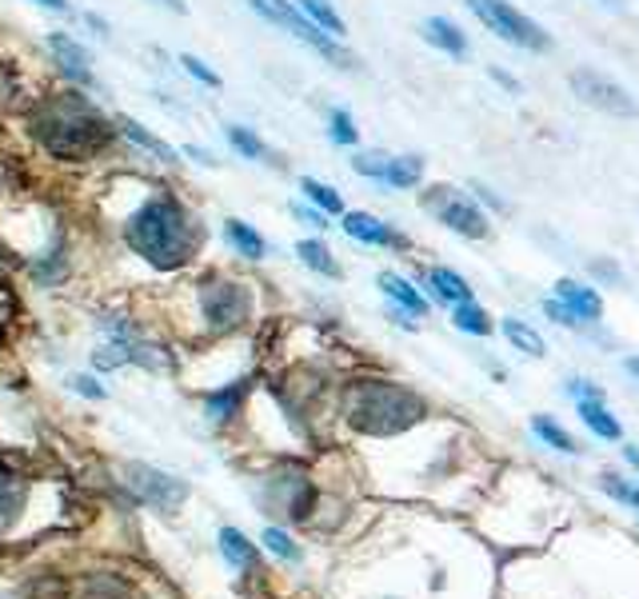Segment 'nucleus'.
I'll return each instance as SVG.
<instances>
[{"instance_id":"nucleus-2","label":"nucleus","mask_w":639,"mask_h":599,"mask_svg":"<svg viewBox=\"0 0 639 599\" xmlns=\"http://www.w3.org/2000/svg\"><path fill=\"white\" fill-rule=\"evenodd\" d=\"M17 144L32 164H49L57 172H100L120 152L116 120L92 92L72 84H52L24 97L12 112Z\"/></svg>"},{"instance_id":"nucleus-5","label":"nucleus","mask_w":639,"mask_h":599,"mask_svg":"<svg viewBox=\"0 0 639 599\" xmlns=\"http://www.w3.org/2000/svg\"><path fill=\"white\" fill-rule=\"evenodd\" d=\"M244 9H248L252 17L264 20V24H272V29L288 32L296 44H304L308 52H316V57L328 60L332 69H344V72L359 69V60L344 49V40H336L324 29H316V24H312V20L292 4V0H244Z\"/></svg>"},{"instance_id":"nucleus-3","label":"nucleus","mask_w":639,"mask_h":599,"mask_svg":"<svg viewBox=\"0 0 639 599\" xmlns=\"http://www.w3.org/2000/svg\"><path fill=\"white\" fill-rule=\"evenodd\" d=\"M339 416L364 436H399L428 416V404L408 384L379 376L348 379L339 392Z\"/></svg>"},{"instance_id":"nucleus-22","label":"nucleus","mask_w":639,"mask_h":599,"mask_svg":"<svg viewBox=\"0 0 639 599\" xmlns=\"http://www.w3.org/2000/svg\"><path fill=\"white\" fill-rule=\"evenodd\" d=\"M300 200H308L312 209H320L324 216H332V220H339L344 216V196H339L332 184H324V180H316V176H300Z\"/></svg>"},{"instance_id":"nucleus-34","label":"nucleus","mask_w":639,"mask_h":599,"mask_svg":"<svg viewBox=\"0 0 639 599\" xmlns=\"http://www.w3.org/2000/svg\"><path fill=\"white\" fill-rule=\"evenodd\" d=\"M604 491L616 499H623V504H631V508H639V488H631V484H623L619 476H604Z\"/></svg>"},{"instance_id":"nucleus-43","label":"nucleus","mask_w":639,"mask_h":599,"mask_svg":"<svg viewBox=\"0 0 639 599\" xmlns=\"http://www.w3.org/2000/svg\"><path fill=\"white\" fill-rule=\"evenodd\" d=\"M488 72H491V80H496V84H504L508 92H519V80L516 77H508L504 69H488Z\"/></svg>"},{"instance_id":"nucleus-1","label":"nucleus","mask_w":639,"mask_h":599,"mask_svg":"<svg viewBox=\"0 0 639 599\" xmlns=\"http://www.w3.org/2000/svg\"><path fill=\"white\" fill-rule=\"evenodd\" d=\"M84 220L120 256L136 260L152 276L192 272L209 244V220L172 172L149 164H109L89 180Z\"/></svg>"},{"instance_id":"nucleus-48","label":"nucleus","mask_w":639,"mask_h":599,"mask_svg":"<svg viewBox=\"0 0 639 599\" xmlns=\"http://www.w3.org/2000/svg\"><path fill=\"white\" fill-rule=\"evenodd\" d=\"M0 72H4V64H0Z\"/></svg>"},{"instance_id":"nucleus-41","label":"nucleus","mask_w":639,"mask_h":599,"mask_svg":"<svg viewBox=\"0 0 639 599\" xmlns=\"http://www.w3.org/2000/svg\"><path fill=\"white\" fill-rule=\"evenodd\" d=\"M471 192H476V196H471V200H484V204H488V209L504 212V200H499V196H496V192H491V189H484V184H471Z\"/></svg>"},{"instance_id":"nucleus-35","label":"nucleus","mask_w":639,"mask_h":599,"mask_svg":"<svg viewBox=\"0 0 639 599\" xmlns=\"http://www.w3.org/2000/svg\"><path fill=\"white\" fill-rule=\"evenodd\" d=\"M264 544H268V548L276 551V556H284V559H300V548H296V544H292L288 536H284V531L268 528V531H264Z\"/></svg>"},{"instance_id":"nucleus-27","label":"nucleus","mask_w":639,"mask_h":599,"mask_svg":"<svg viewBox=\"0 0 639 599\" xmlns=\"http://www.w3.org/2000/svg\"><path fill=\"white\" fill-rule=\"evenodd\" d=\"M20 504H24V484L0 468V531L20 516Z\"/></svg>"},{"instance_id":"nucleus-47","label":"nucleus","mask_w":639,"mask_h":599,"mask_svg":"<svg viewBox=\"0 0 639 599\" xmlns=\"http://www.w3.org/2000/svg\"><path fill=\"white\" fill-rule=\"evenodd\" d=\"M604 4H611V9H619V4H623V0H604Z\"/></svg>"},{"instance_id":"nucleus-23","label":"nucleus","mask_w":639,"mask_h":599,"mask_svg":"<svg viewBox=\"0 0 639 599\" xmlns=\"http://www.w3.org/2000/svg\"><path fill=\"white\" fill-rule=\"evenodd\" d=\"M304 17L316 24V29H324L328 37H336V40H344L348 37V24H344V17H339V9L332 4V0H292Z\"/></svg>"},{"instance_id":"nucleus-7","label":"nucleus","mask_w":639,"mask_h":599,"mask_svg":"<svg viewBox=\"0 0 639 599\" xmlns=\"http://www.w3.org/2000/svg\"><path fill=\"white\" fill-rule=\"evenodd\" d=\"M471 9V17L484 24L488 32H496L499 40H508L516 49L524 52H548L551 49V37L539 29L536 20L528 12H519L511 0H464Z\"/></svg>"},{"instance_id":"nucleus-42","label":"nucleus","mask_w":639,"mask_h":599,"mask_svg":"<svg viewBox=\"0 0 639 599\" xmlns=\"http://www.w3.org/2000/svg\"><path fill=\"white\" fill-rule=\"evenodd\" d=\"M568 396H571V399H588V396H599V392L591 388L588 379H571V384H568Z\"/></svg>"},{"instance_id":"nucleus-8","label":"nucleus","mask_w":639,"mask_h":599,"mask_svg":"<svg viewBox=\"0 0 639 599\" xmlns=\"http://www.w3.org/2000/svg\"><path fill=\"white\" fill-rule=\"evenodd\" d=\"M44 52H49L52 77L60 84H72V89H84L92 97H100V77L92 69V52L84 49V40L72 37L69 29H52L44 37Z\"/></svg>"},{"instance_id":"nucleus-32","label":"nucleus","mask_w":639,"mask_h":599,"mask_svg":"<svg viewBox=\"0 0 639 599\" xmlns=\"http://www.w3.org/2000/svg\"><path fill=\"white\" fill-rule=\"evenodd\" d=\"M288 216L296 220V224H304V229H312V232H328L332 229V216H324L320 209H312L308 200H292Z\"/></svg>"},{"instance_id":"nucleus-4","label":"nucleus","mask_w":639,"mask_h":599,"mask_svg":"<svg viewBox=\"0 0 639 599\" xmlns=\"http://www.w3.org/2000/svg\"><path fill=\"white\" fill-rule=\"evenodd\" d=\"M192 304H196V319L204 336L220 339V336H236L256 319V304H260V288L256 280L240 276V272L229 268H204L196 280L189 284Z\"/></svg>"},{"instance_id":"nucleus-29","label":"nucleus","mask_w":639,"mask_h":599,"mask_svg":"<svg viewBox=\"0 0 639 599\" xmlns=\"http://www.w3.org/2000/svg\"><path fill=\"white\" fill-rule=\"evenodd\" d=\"M328 140L336 149H356L359 144L356 116H352L348 109H328Z\"/></svg>"},{"instance_id":"nucleus-14","label":"nucleus","mask_w":639,"mask_h":599,"mask_svg":"<svg viewBox=\"0 0 639 599\" xmlns=\"http://www.w3.org/2000/svg\"><path fill=\"white\" fill-rule=\"evenodd\" d=\"M224 144H229L232 156L248 160V164H264V169H280L284 160H280V152L272 149L268 140L260 136L252 124H224Z\"/></svg>"},{"instance_id":"nucleus-40","label":"nucleus","mask_w":639,"mask_h":599,"mask_svg":"<svg viewBox=\"0 0 639 599\" xmlns=\"http://www.w3.org/2000/svg\"><path fill=\"white\" fill-rule=\"evenodd\" d=\"M32 4L44 12H57V17H72V0H32Z\"/></svg>"},{"instance_id":"nucleus-24","label":"nucleus","mask_w":639,"mask_h":599,"mask_svg":"<svg viewBox=\"0 0 639 599\" xmlns=\"http://www.w3.org/2000/svg\"><path fill=\"white\" fill-rule=\"evenodd\" d=\"M576 412L584 416V424H588L596 436L604 439H619V419L608 412V404L599 396H588V399H576Z\"/></svg>"},{"instance_id":"nucleus-19","label":"nucleus","mask_w":639,"mask_h":599,"mask_svg":"<svg viewBox=\"0 0 639 599\" xmlns=\"http://www.w3.org/2000/svg\"><path fill=\"white\" fill-rule=\"evenodd\" d=\"M556 300L571 312V316L579 319V324H591V319H599V312H604V304H599L596 292L584 288V284H576V280H559V284H556Z\"/></svg>"},{"instance_id":"nucleus-17","label":"nucleus","mask_w":639,"mask_h":599,"mask_svg":"<svg viewBox=\"0 0 639 599\" xmlns=\"http://www.w3.org/2000/svg\"><path fill=\"white\" fill-rule=\"evenodd\" d=\"M419 37L428 40L432 49L448 52V57H468V32L448 17H428L419 24Z\"/></svg>"},{"instance_id":"nucleus-45","label":"nucleus","mask_w":639,"mask_h":599,"mask_svg":"<svg viewBox=\"0 0 639 599\" xmlns=\"http://www.w3.org/2000/svg\"><path fill=\"white\" fill-rule=\"evenodd\" d=\"M623 368H628V372H631V376H636V379H639V356L623 359Z\"/></svg>"},{"instance_id":"nucleus-25","label":"nucleus","mask_w":639,"mask_h":599,"mask_svg":"<svg viewBox=\"0 0 639 599\" xmlns=\"http://www.w3.org/2000/svg\"><path fill=\"white\" fill-rule=\"evenodd\" d=\"M499 328H504V336L511 339V348H519L524 356H544V352H548V348H544V336H539L531 324H524V319L508 316Z\"/></svg>"},{"instance_id":"nucleus-20","label":"nucleus","mask_w":639,"mask_h":599,"mask_svg":"<svg viewBox=\"0 0 639 599\" xmlns=\"http://www.w3.org/2000/svg\"><path fill=\"white\" fill-rule=\"evenodd\" d=\"M296 260H300V264H304L308 272H316V276H324V280H339V276H344L339 260L332 256V248H328V244H324L320 236L296 240Z\"/></svg>"},{"instance_id":"nucleus-37","label":"nucleus","mask_w":639,"mask_h":599,"mask_svg":"<svg viewBox=\"0 0 639 599\" xmlns=\"http://www.w3.org/2000/svg\"><path fill=\"white\" fill-rule=\"evenodd\" d=\"M180 152H184V160H192V164H200V169H216L220 160L212 149H204V144H180Z\"/></svg>"},{"instance_id":"nucleus-30","label":"nucleus","mask_w":639,"mask_h":599,"mask_svg":"<svg viewBox=\"0 0 639 599\" xmlns=\"http://www.w3.org/2000/svg\"><path fill=\"white\" fill-rule=\"evenodd\" d=\"M531 432H536V436L544 439V444H551V448H556V451H564V456H571V451H579V444H576V439H571L568 432L559 428L556 419H548V416H536V419H531Z\"/></svg>"},{"instance_id":"nucleus-18","label":"nucleus","mask_w":639,"mask_h":599,"mask_svg":"<svg viewBox=\"0 0 639 599\" xmlns=\"http://www.w3.org/2000/svg\"><path fill=\"white\" fill-rule=\"evenodd\" d=\"M424 288L432 292V296L439 300V304H452V308H456V304H468V300H476L471 296V284L464 276H459V272H452V268H428L424 272Z\"/></svg>"},{"instance_id":"nucleus-11","label":"nucleus","mask_w":639,"mask_h":599,"mask_svg":"<svg viewBox=\"0 0 639 599\" xmlns=\"http://www.w3.org/2000/svg\"><path fill=\"white\" fill-rule=\"evenodd\" d=\"M571 92L579 100H588L591 109L608 112V116H636V100L628 97V89H619L616 80H608L596 69L571 72Z\"/></svg>"},{"instance_id":"nucleus-15","label":"nucleus","mask_w":639,"mask_h":599,"mask_svg":"<svg viewBox=\"0 0 639 599\" xmlns=\"http://www.w3.org/2000/svg\"><path fill=\"white\" fill-rule=\"evenodd\" d=\"M248 392H252V379H232L224 388H212L209 396H204V416H209L212 424H232V419L244 412Z\"/></svg>"},{"instance_id":"nucleus-9","label":"nucleus","mask_w":639,"mask_h":599,"mask_svg":"<svg viewBox=\"0 0 639 599\" xmlns=\"http://www.w3.org/2000/svg\"><path fill=\"white\" fill-rule=\"evenodd\" d=\"M112 120H116L120 152L140 156L149 169H156V172H180V169H184V152H180L172 140H164L160 132H152L149 124H140V120L129 116V112H112Z\"/></svg>"},{"instance_id":"nucleus-16","label":"nucleus","mask_w":639,"mask_h":599,"mask_svg":"<svg viewBox=\"0 0 639 599\" xmlns=\"http://www.w3.org/2000/svg\"><path fill=\"white\" fill-rule=\"evenodd\" d=\"M376 284H379V292H384L396 308L408 312V316H416V319L428 316V296H424L408 276H399V272H379Z\"/></svg>"},{"instance_id":"nucleus-12","label":"nucleus","mask_w":639,"mask_h":599,"mask_svg":"<svg viewBox=\"0 0 639 599\" xmlns=\"http://www.w3.org/2000/svg\"><path fill=\"white\" fill-rule=\"evenodd\" d=\"M129 484L136 488L140 499H149L152 508L164 511V516H172L189 499V484L184 479L169 476V471L160 468H149V464H129Z\"/></svg>"},{"instance_id":"nucleus-38","label":"nucleus","mask_w":639,"mask_h":599,"mask_svg":"<svg viewBox=\"0 0 639 599\" xmlns=\"http://www.w3.org/2000/svg\"><path fill=\"white\" fill-rule=\"evenodd\" d=\"M80 24H84V29H92V37H100V40L112 37V24H109L104 17H100V12H92V9L80 12Z\"/></svg>"},{"instance_id":"nucleus-6","label":"nucleus","mask_w":639,"mask_h":599,"mask_svg":"<svg viewBox=\"0 0 639 599\" xmlns=\"http://www.w3.org/2000/svg\"><path fill=\"white\" fill-rule=\"evenodd\" d=\"M419 204L436 224H444L448 232L464 240H484L488 236V212L479 209V200H471L468 192L452 189V184H428L419 192Z\"/></svg>"},{"instance_id":"nucleus-26","label":"nucleus","mask_w":639,"mask_h":599,"mask_svg":"<svg viewBox=\"0 0 639 599\" xmlns=\"http://www.w3.org/2000/svg\"><path fill=\"white\" fill-rule=\"evenodd\" d=\"M176 64H180V72H184V77L196 80L200 89H209V92H220V89H224V77H220V72L212 69L209 60H200L196 52H180Z\"/></svg>"},{"instance_id":"nucleus-33","label":"nucleus","mask_w":639,"mask_h":599,"mask_svg":"<svg viewBox=\"0 0 639 599\" xmlns=\"http://www.w3.org/2000/svg\"><path fill=\"white\" fill-rule=\"evenodd\" d=\"M384 164H388V152H356L352 156V172L364 180H376V184L384 176Z\"/></svg>"},{"instance_id":"nucleus-10","label":"nucleus","mask_w":639,"mask_h":599,"mask_svg":"<svg viewBox=\"0 0 639 599\" xmlns=\"http://www.w3.org/2000/svg\"><path fill=\"white\" fill-rule=\"evenodd\" d=\"M339 232L356 244H368V248H388V252H408L412 240L388 224V220H379L376 212H364V209H344L339 216Z\"/></svg>"},{"instance_id":"nucleus-13","label":"nucleus","mask_w":639,"mask_h":599,"mask_svg":"<svg viewBox=\"0 0 639 599\" xmlns=\"http://www.w3.org/2000/svg\"><path fill=\"white\" fill-rule=\"evenodd\" d=\"M220 240H224V248H229L236 260H244V264H260V260H268V252H272L268 236L244 216L220 220Z\"/></svg>"},{"instance_id":"nucleus-31","label":"nucleus","mask_w":639,"mask_h":599,"mask_svg":"<svg viewBox=\"0 0 639 599\" xmlns=\"http://www.w3.org/2000/svg\"><path fill=\"white\" fill-rule=\"evenodd\" d=\"M220 548H224V556H229L236 568H252V564H256V548H252L248 539L240 536L236 528L220 531Z\"/></svg>"},{"instance_id":"nucleus-36","label":"nucleus","mask_w":639,"mask_h":599,"mask_svg":"<svg viewBox=\"0 0 639 599\" xmlns=\"http://www.w3.org/2000/svg\"><path fill=\"white\" fill-rule=\"evenodd\" d=\"M69 388L77 392V396H84V399H104V396H109V392L97 384V376H80V372H77V376H69Z\"/></svg>"},{"instance_id":"nucleus-28","label":"nucleus","mask_w":639,"mask_h":599,"mask_svg":"<svg viewBox=\"0 0 639 599\" xmlns=\"http://www.w3.org/2000/svg\"><path fill=\"white\" fill-rule=\"evenodd\" d=\"M452 324H456L459 332H468V336H488V332H491V316L479 308L476 300L456 304V308H452Z\"/></svg>"},{"instance_id":"nucleus-46","label":"nucleus","mask_w":639,"mask_h":599,"mask_svg":"<svg viewBox=\"0 0 639 599\" xmlns=\"http://www.w3.org/2000/svg\"><path fill=\"white\" fill-rule=\"evenodd\" d=\"M623 456H628L631 468H639V448H623Z\"/></svg>"},{"instance_id":"nucleus-44","label":"nucleus","mask_w":639,"mask_h":599,"mask_svg":"<svg viewBox=\"0 0 639 599\" xmlns=\"http://www.w3.org/2000/svg\"><path fill=\"white\" fill-rule=\"evenodd\" d=\"M160 4H164V9H169V12H180V17L189 12V4H184V0H160Z\"/></svg>"},{"instance_id":"nucleus-21","label":"nucleus","mask_w":639,"mask_h":599,"mask_svg":"<svg viewBox=\"0 0 639 599\" xmlns=\"http://www.w3.org/2000/svg\"><path fill=\"white\" fill-rule=\"evenodd\" d=\"M379 184H384V189H396V192L419 189V184H424V160L412 156V152L408 156H388Z\"/></svg>"},{"instance_id":"nucleus-39","label":"nucleus","mask_w":639,"mask_h":599,"mask_svg":"<svg viewBox=\"0 0 639 599\" xmlns=\"http://www.w3.org/2000/svg\"><path fill=\"white\" fill-rule=\"evenodd\" d=\"M544 312H548V316L556 319V324H564V328H571V324H579V319L571 316V312L564 308V304H559V300H544Z\"/></svg>"}]
</instances>
